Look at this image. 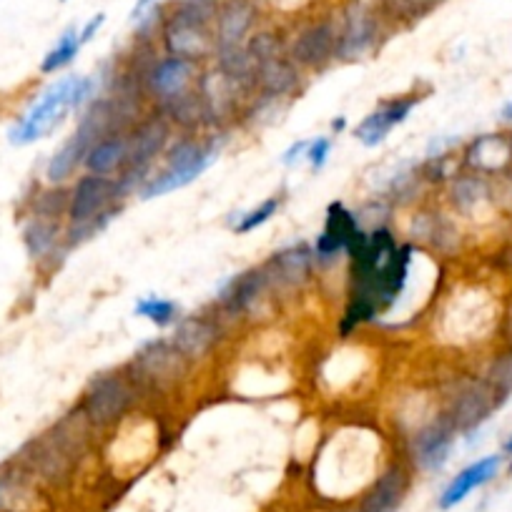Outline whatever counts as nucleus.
<instances>
[{"label":"nucleus","instance_id":"f257e3e1","mask_svg":"<svg viewBox=\"0 0 512 512\" xmlns=\"http://www.w3.org/2000/svg\"><path fill=\"white\" fill-rule=\"evenodd\" d=\"M78 76L61 78L58 83H53L48 91L41 93L36 103L18 118L16 126L8 131V141L13 146H28L33 141L43 139L46 134H51L53 128L63 121L68 111L73 108V93H76Z\"/></svg>","mask_w":512,"mask_h":512},{"label":"nucleus","instance_id":"f03ea898","mask_svg":"<svg viewBox=\"0 0 512 512\" xmlns=\"http://www.w3.org/2000/svg\"><path fill=\"white\" fill-rule=\"evenodd\" d=\"M134 402V390L121 374H103L93 379L91 387L83 395V415L91 427H108L126 415Z\"/></svg>","mask_w":512,"mask_h":512},{"label":"nucleus","instance_id":"7ed1b4c3","mask_svg":"<svg viewBox=\"0 0 512 512\" xmlns=\"http://www.w3.org/2000/svg\"><path fill=\"white\" fill-rule=\"evenodd\" d=\"M382 18L367 0H352L344 8L342 26L337 28V56L344 61H357L377 46Z\"/></svg>","mask_w":512,"mask_h":512},{"label":"nucleus","instance_id":"20e7f679","mask_svg":"<svg viewBox=\"0 0 512 512\" xmlns=\"http://www.w3.org/2000/svg\"><path fill=\"white\" fill-rule=\"evenodd\" d=\"M497 405H500V400L490 390V384L470 382L452 397L450 410H447L445 417L457 435H470L492 415Z\"/></svg>","mask_w":512,"mask_h":512},{"label":"nucleus","instance_id":"39448f33","mask_svg":"<svg viewBox=\"0 0 512 512\" xmlns=\"http://www.w3.org/2000/svg\"><path fill=\"white\" fill-rule=\"evenodd\" d=\"M161 31H164V46L169 56L196 61V58L209 56L211 48L216 46L214 36H211V26H201V23L176 13L174 8L164 16Z\"/></svg>","mask_w":512,"mask_h":512},{"label":"nucleus","instance_id":"423d86ee","mask_svg":"<svg viewBox=\"0 0 512 512\" xmlns=\"http://www.w3.org/2000/svg\"><path fill=\"white\" fill-rule=\"evenodd\" d=\"M410 482V467L405 462H392L362 492L354 512H397L410 492Z\"/></svg>","mask_w":512,"mask_h":512},{"label":"nucleus","instance_id":"0eeeda50","mask_svg":"<svg viewBox=\"0 0 512 512\" xmlns=\"http://www.w3.org/2000/svg\"><path fill=\"white\" fill-rule=\"evenodd\" d=\"M118 194L116 181L108 176L88 174L76 181L71 191V201H68V219L71 224H83V221L98 219L111 211L113 196Z\"/></svg>","mask_w":512,"mask_h":512},{"label":"nucleus","instance_id":"6e6552de","mask_svg":"<svg viewBox=\"0 0 512 512\" xmlns=\"http://www.w3.org/2000/svg\"><path fill=\"white\" fill-rule=\"evenodd\" d=\"M337 56V26L332 21H314L294 36L289 58L294 66L324 68Z\"/></svg>","mask_w":512,"mask_h":512},{"label":"nucleus","instance_id":"1a4fd4ad","mask_svg":"<svg viewBox=\"0 0 512 512\" xmlns=\"http://www.w3.org/2000/svg\"><path fill=\"white\" fill-rule=\"evenodd\" d=\"M455 435L457 432L452 430L447 417H440V420L422 427L415 435V440H412V457H415V465L425 472L442 470L445 462L450 460Z\"/></svg>","mask_w":512,"mask_h":512},{"label":"nucleus","instance_id":"9d476101","mask_svg":"<svg viewBox=\"0 0 512 512\" xmlns=\"http://www.w3.org/2000/svg\"><path fill=\"white\" fill-rule=\"evenodd\" d=\"M141 379L154 384H171L186 372V357L174 347V342H151L139 352L134 362Z\"/></svg>","mask_w":512,"mask_h":512},{"label":"nucleus","instance_id":"9b49d317","mask_svg":"<svg viewBox=\"0 0 512 512\" xmlns=\"http://www.w3.org/2000/svg\"><path fill=\"white\" fill-rule=\"evenodd\" d=\"M256 6L254 0H221L219 13H216V33H214V51L216 48L244 46L246 36L254 28Z\"/></svg>","mask_w":512,"mask_h":512},{"label":"nucleus","instance_id":"f8f14e48","mask_svg":"<svg viewBox=\"0 0 512 512\" xmlns=\"http://www.w3.org/2000/svg\"><path fill=\"white\" fill-rule=\"evenodd\" d=\"M500 467H502L500 455H487V457H480L477 462H472V465H467L465 470L457 472V475L450 480V485L442 490L440 500H437L440 510H452V507L460 505L462 500H467L477 487L495 480Z\"/></svg>","mask_w":512,"mask_h":512},{"label":"nucleus","instance_id":"ddd939ff","mask_svg":"<svg viewBox=\"0 0 512 512\" xmlns=\"http://www.w3.org/2000/svg\"><path fill=\"white\" fill-rule=\"evenodd\" d=\"M359 224L357 216L352 211L344 209V204H332L327 211V224H324V231L317 239V259L327 262V259H334L339 251H347L352 239L357 236Z\"/></svg>","mask_w":512,"mask_h":512},{"label":"nucleus","instance_id":"4468645a","mask_svg":"<svg viewBox=\"0 0 512 512\" xmlns=\"http://www.w3.org/2000/svg\"><path fill=\"white\" fill-rule=\"evenodd\" d=\"M415 103H417V96L397 98V101H390L387 106L379 108V111L369 113V116L359 123L357 139L362 141L364 146H369V149L377 144H382L392 128L400 126V123L410 116V111L415 108Z\"/></svg>","mask_w":512,"mask_h":512},{"label":"nucleus","instance_id":"2eb2a0df","mask_svg":"<svg viewBox=\"0 0 512 512\" xmlns=\"http://www.w3.org/2000/svg\"><path fill=\"white\" fill-rule=\"evenodd\" d=\"M267 282H269L267 269H249V272L239 274V277L226 282L224 289H221L219 294L221 307H224L229 314H234V317L236 314L249 312V309L256 304V299L262 297Z\"/></svg>","mask_w":512,"mask_h":512},{"label":"nucleus","instance_id":"dca6fc26","mask_svg":"<svg viewBox=\"0 0 512 512\" xmlns=\"http://www.w3.org/2000/svg\"><path fill=\"white\" fill-rule=\"evenodd\" d=\"M166 139H169V128L164 121L154 118L136 128V134L128 139V161L126 166L131 171H146L151 161L164 151Z\"/></svg>","mask_w":512,"mask_h":512},{"label":"nucleus","instance_id":"f3484780","mask_svg":"<svg viewBox=\"0 0 512 512\" xmlns=\"http://www.w3.org/2000/svg\"><path fill=\"white\" fill-rule=\"evenodd\" d=\"M191 76H194V61L179 56H169L164 61L156 63L149 73V86L156 96L161 98H174L186 91Z\"/></svg>","mask_w":512,"mask_h":512},{"label":"nucleus","instance_id":"a211bd4d","mask_svg":"<svg viewBox=\"0 0 512 512\" xmlns=\"http://www.w3.org/2000/svg\"><path fill=\"white\" fill-rule=\"evenodd\" d=\"M299 81L297 66H294L292 58L274 56L267 58V61L256 63V73H254V83L262 86V91L267 93L269 98H282L287 96L289 91H294Z\"/></svg>","mask_w":512,"mask_h":512},{"label":"nucleus","instance_id":"6ab92c4d","mask_svg":"<svg viewBox=\"0 0 512 512\" xmlns=\"http://www.w3.org/2000/svg\"><path fill=\"white\" fill-rule=\"evenodd\" d=\"M128 161V136L111 134L103 141H98L86 154V169L96 176H108L113 171L123 169Z\"/></svg>","mask_w":512,"mask_h":512},{"label":"nucleus","instance_id":"aec40b11","mask_svg":"<svg viewBox=\"0 0 512 512\" xmlns=\"http://www.w3.org/2000/svg\"><path fill=\"white\" fill-rule=\"evenodd\" d=\"M33 502L31 477L13 462L0 470V512H23Z\"/></svg>","mask_w":512,"mask_h":512},{"label":"nucleus","instance_id":"412c9836","mask_svg":"<svg viewBox=\"0 0 512 512\" xmlns=\"http://www.w3.org/2000/svg\"><path fill=\"white\" fill-rule=\"evenodd\" d=\"M216 342V329L206 319H184L174 332V347L186 359L204 357Z\"/></svg>","mask_w":512,"mask_h":512},{"label":"nucleus","instance_id":"4be33fe9","mask_svg":"<svg viewBox=\"0 0 512 512\" xmlns=\"http://www.w3.org/2000/svg\"><path fill=\"white\" fill-rule=\"evenodd\" d=\"M309 267H312V251L307 246H292V249L274 254L267 274L269 277H277L284 284H297L307 277Z\"/></svg>","mask_w":512,"mask_h":512},{"label":"nucleus","instance_id":"5701e85b","mask_svg":"<svg viewBox=\"0 0 512 512\" xmlns=\"http://www.w3.org/2000/svg\"><path fill=\"white\" fill-rule=\"evenodd\" d=\"M86 154H88V149L81 144V141H78V136L73 134L71 139H68L66 144H63L61 149H58L56 154H53V159L48 161L46 179L51 181L53 186H58V184H63V181H68L73 174H76L78 166H81L83 161H86Z\"/></svg>","mask_w":512,"mask_h":512},{"label":"nucleus","instance_id":"b1692460","mask_svg":"<svg viewBox=\"0 0 512 512\" xmlns=\"http://www.w3.org/2000/svg\"><path fill=\"white\" fill-rule=\"evenodd\" d=\"M58 236H61V231H58L56 219L33 216L26 229H23V241H26V249L33 259L51 256L58 246Z\"/></svg>","mask_w":512,"mask_h":512},{"label":"nucleus","instance_id":"393cba45","mask_svg":"<svg viewBox=\"0 0 512 512\" xmlns=\"http://www.w3.org/2000/svg\"><path fill=\"white\" fill-rule=\"evenodd\" d=\"M510 159V144L505 139H497V136H487L472 144L467 161H470L475 169L480 171H497L507 164Z\"/></svg>","mask_w":512,"mask_h":512},{"label":"nucleus","instance_id":"a878e982","mask_svg":"<svg viewBox=\"0 0 512 512\" xmlns=\"http://www.w3.org/2000/svg\"><path fill=\"white\" fill-rule=\"evenodd\" d=\"M206 169H209V164H196L189 166V169H166L164 174H159L156 179H151L149 184H146L141 196H144V199H154V196H164L169 194V191L184 189L191 181L199 179Z\"/></svg>","mask_w":512,"mask_h":512},{"label":"nucleus","instance_id":"bb28decb","mask_svg":"<svg viewBox=\"0 0 512 512\" xmlns=\"http://www.w3.org/2000/svg\"><path fill=\"white\" fill-rule=\"evenodd\" d=\"M81 46H83V43H81V28L71 26L66 33H63L61 38H58L56 46H53L51 51L43 56L41 71L43 73H58L61 68H66L68 63L76 61Z\"/></svg>","mask_w":512,"mask_h":512},{"label":"nucleus","instance_id":"cd10ccee","mask_svg":"<svg viewBox=\"0 0 512 512\" xmlns=\"http://www.w3.org/2000/svg\"><path fill=\"white\" fill-rule=\"evenodd\" d=\"M442 0H382L384 16L395 18V21H420L427 13L435 11Z\"/></svg>","mask_w":512,"mask_h":512},{"label":"nucleus","instance_id":"c85d7f7f","mask_svg":"<svg viewBox=\"0 0 512 512\" xmlns=\"http://www.w3.org/2000/svg\"><path fill=\"white\" fill-rule=\"evenodd\" d=\"M169 113L181 126H196L201 121V116H206V108L199 93L184 91L179 96L169 98Z\"/></svg>","mask_w":512,"mask_h":512},{"label":"nucleus","instance_id":"c756f323","mask_svg":"<svg viewBox=\"0 0 512 512\" xmlns=\"http://www.w3.org/2000/svg\"><path fill=\"white\" fill-rule=\"evenodd\" d=\"M485 382L490 384V390L495 392V397L500 402L512 395V352L502 354V357H497L495 362H492Z\"/></svg>","mask_w":512,"mask_h":512},{"label":"nucleus","instance_id":"7c9ffc66","mask_svg":"<svg viewBox=\"0 0 512 512\" xmlns=\"http://www.w3.org/2000/svg\"><path fill=\"white\" fill-rule=\"evenodd\" d=\"M176 312H179V307L174 302H169V299L161 297H146L136 304V314L151 319L156 327H169L176 319Z\"/></svg>","mask_w":512,"mask_h":512},{"label":"nucleus","instance_id":"2f4dec72","mask_svg":"<svg viewBox=\"0 0 512 512\" xmlns=\"http://www.w3.org/2000/svg\"><path fill=\"white\" fill-rule=\"evenodd\" d=\"M277 209H279V199H267L262 206H259V209H254V211H249V214L241 216L239 224L234 226L236 234H249V231H254L256 226L267 224V221L277 214Z\"/></svg>","mask_w":512,"mask_h":512},{"label":"nucleus","instance_id":"473e14b6","mask_svg":"<svg viewBox=\"0 0 512 512\" xmlns=\"http://www.w3.org/2000/svg\"><path fill=\"white\" fill-rule=\"evenodd\" d=\"M329 149H332L329 139H317V141H314V144H309L307 159H309V164H312L314 171H319L324 164H327Z\"/></svg>","mask_w":512,"mask_h":512},{"label":"nucleus","instance_id":"72a5a7b5","mask_svg":"<svg viewBox=\"0 0 512 512\" xmlns=\"http://www.w3.org/2000/svg\"><path fill=\"white\" fill-rule=\"evenodd\" d=\"M103 23H106V16H103V13H98V16H93L91 21H88L86 26L81 28V43H83V46H86V43L91 41V38L96 36L98 31H101V26H103Z\"/></svg>","mask_w":512,"mask_h":512},{"label":"nucleus","instance_id":"f704fd0d","mask_svg":"<svg viewBox=\"0 0 512 512\" xmlns=\"http://www.w3.org/2000/svg\"><path fill=\"white\" fill-rule=\"evenodd\" d=\"M307 149H309V144L307 141H299V144H294L292 149L287 151V154H284V164H294V161H299L302 159V156H307Z\"/></svg>","mask_w":512,"mask_h":512},{"label":"nucleus","instance_id":"c9c22d12","mask_svg":"<svg viewBox=\"0 0 512 512\" xmlns=\"http://www.w3.org/2000/svg\"><path fill=\"white\" fill-rule=\"evenodd\" d=\"M156 3H159V0H139V3H136V8H134V13H131V16H134V18H139L141 13L146 11V8L156 6Z\"/></svg>","mask_w":512,"mask_h":512},{"label":"nucleus","instance_id":"e433bc0d","mask_svg":"<svg viewBox=\"0 0 512 512\" xmlns=\"http://www.w3.org/2000/svg\"><path fill=\"white\" fill-rule=\"evenodd\" d=\"M502 118H505V121H512V103H507V106L502 108Z\"/></svg>","mask_w":512,"mask_h":512},{"label":"nucleus","instance_id":"4c0bfd02","mask_svg":"<svg viewBox=\"0 0 512 512\" xmlns=\"http://www.w3.org/2000/svg\"><path fill=\"white\" fill-rule=\"evenodd\" d=\"M502 450H505L507 455H512V432H510V437L505 440V445H502Z\"/></svg>","mask_w":512,"mask_h":512},{"label":"nucleus","instance_id":"58836bf2","mask_svg":"<svg viewBox=\"0 0 512 512\" xmlns=\"http://www.w3.org/2000/svg\"><path fill=\"white\" fill-rule=\"evenodd\" d=\"M332 128H334V131H342V128H344V118H339V121H334Z\"/></svg>","mask_w":512,"mask_h":512},{"label":"nucleus","instance_id":"ea45409f","mask_svg":"<svg viewBox=\"0 0 512 512\" xmlns=\"http://www.w3.org/2000/svg\"><path fill=\"white\" fill-rule=\"evenodd\" d=\"M510 470H512V462H510Z\"/></svg>","mask_w":512,"mask_h":512},{"label":"nucleus","instance_id":"a19ab883","mask_svg":"<svg viewBox=\"0 0 512 512\" xmlns=\"http://www.w3.org/2000/svg\"><path fill=\"white\" fill-rule=\"evenodd\" d=\"M61 3H66V0H61Z\"/></svg>","mask_w":512,"mask_h":512}]
</instances>
